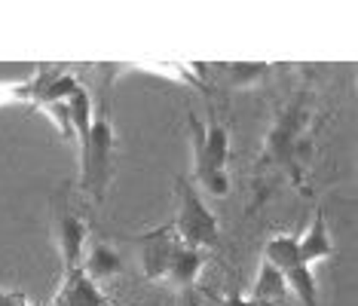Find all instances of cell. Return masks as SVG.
Segmentation results:
<instances>
[{
  "label": "cell",
  "instance_id": "5b68a950",
  "mask_svg": "<svg viewBox=\"0 0 358 306\" xmlns=\"http://www.w3.org/2000/svg\"><path fill=\"white\" fill-rule=\"evenodd\" d=\"M178 248V236L172 227H157L144 233L138 242V261H141V272L150 282H166V270L172 263V254Z\"/></svg>",
  "mask_w": 358,
  "mask_h": 306
},
{
  "label": "cell",
  "instance_id": "8fae6325",
  "mask_svg": "<svg viewBox=\"0 0 358 306\" xmlns=\"http://www.w3.org/2000/svg\"><path fill=\"white\" fill-rule=\"evenodd\" d=\"M251 300L260 306H279L285 297H288V285H285V276L279 270H273L270 263H260L255 285H251Z\"/></svg>",
  "mask_w": 358,
  "mask_h": 306
},
{
  "label": "cell",
  "instance_id": "e0dca14e",
  "mask_svg": "<svg viewBox=\"0 0 358 306\" xmlns=\"http://www.w3.org/2000/svg\"><path fill=\"white\" fill-rule=\"evenodd\" d=\"M0 306H28L22 294H0Z\"/></svg>",
  "mask_w": 358,
  "mask_h": 306
},
{
  "label": "cell",
  "instance_id": "7a4b0ae2",
  "mask_svg": "<svg viewBox=\"0 0 358 306\" xmlns=\"http://www.w3.org/2000/svg\"><path fill=\"white\" fill-rule=\"evenodd\" d=\"M113 147H117V135H113L108 108L95 110L92 132L89 141L80 147V190L86 193L92 203H104L113 181Z\"/></svg>",
  "mask_w": 358,
  "mask_h": 306
},
{
  "label": "cell",
  "instance_id": "6da1fadb",
  "mask_svg": "<svg viewBox=\"0 0 358 306\" xmlns=\"http://www.w3.org/2000/svg\"><path fill=\"white\" fill-rule=\"evenodd\" d=\"M190 153H193V187L206 190L208 196L224 199L230 196V175H227V159H230V132L217 123L202 126L190 114Z\"/></svg>",
  "mask_w": 358,
  "mask_h": 306
},
{
  "label": "cell",
  "instance_id": "30bf717a",
  "mask_svg": "<svg viewBox=\"0 0 358 306\" xmlns=\"http://www.w3.org/2000/svg\"><path fill=\"white\" fill-rule=\"evenodd\" d=\"M80 270H83L86 279H92L95 285H99V282H108V279L123 272V257H120L117 248H110L104 242H95L92 248H86Z\"/></svg>",
  "mask_w": 358,
  "mask_h": 306
},
{
  "label": "cell",
  "instance_id": "9a60e30c",
  "mask_svg": "<svg viewBox=\"0 0 358 306\" xmlns=\"http://www.w3.org/2000/svg\"><path fill=\"white\" fill-rule=\"evenodd\" d=\"M43 110L46 117L55 123V129L62 132V138H68V141H74V123H71V108H68V99L64 101H52V104H43Z\"/></svg>",
  "mask_w": 358,
  "mask_h": 306
},
{
  "label": "cell",
  "instance_id": "9c48e42d",
  "mask_svg": "<svg viewBox=\"0 0 358 306\" xmlns=\"http://www.w3.org/2000/svg\"><path fill=\"white\" fill-rule=\"evenodd\" d=\"M202 267H206V257H202L199 248L178 242L175 254H172V263H169V270H166V282L175 285V288H190V285L199 282Z\"/></svg>",
  "mask_w": 358,
  "mask_h": 306
},
{
  "label": "cell",
  "instance_id": "ba28073f",
  "mask_svg": "<svg viewBox=\"0 0 358 306\" xmlns=\"http://www.w3.org/2000/svg\"><path fill=\"white\" fill-rule=\"evenodd\" d=\"M297 248H300V261H303L306 267H315L319 261H328L334 254V239H331V230H328V221H324L322 208L315 212L306 233L297 239Z\"/></svg>",
  "mask_w": 358,
  "mask_h": 306
},
{
  "label": "cell",
  "instance_id": "7c38bea8",
  "mask_svg": "<svg viewBox=\"0 0 358 306\" xmlns=\"http://www.w3.org/2000/svg\"><path fill=\"white\" fill-rule=\"evenodd\" d=\"M264 263H270L273 270H279L282 276L288 270L300 267V248H297V236H273L264 245Z\"/></svg>",
  "mask_w": 358,
  "mask_h": 306
},
{
  "label": "cell",
  "instance_id": "5bb4252c",
  "mask_svg": "<svg viewBox=\"0 0 358 306\" xmlns=\"http://www.w3.org/2000/svg\"><path fill=\"white\" fill-rule=\"evenodd\" d=\"M266 64L260 61H239V64H227V83L230 86H251L255 80L264 77Z\"/></svg>",
  "mask_w": 358,
  "mask_h": 306
},
{
  "label": "cell",
  "instance_id": "ac0fdd59",
  "mask_svg": "<svg viewBox=\"0 0 358 306\" xmlns=\"http://www.w3.org/2000/svg\"><path fill=\"white\" fill-rule=\"evenodd\" d=\"M224 306H260V303H255L251 297H227Z\"/></svg>",
  "mask_w": 358,
  "mask_h": 306
},
{
  "label": "cell",
  "instance_id": "277c9868",
  "mask_svg": "<svg viewBox=\"0 0 358 306\" xmlns=\"http://www.w3.org/2000/svg\"><path fill=\"white\" fill-rule=\"evenodd\" d=\"M306 126V110L303 104H291L288 110H282L279 119L273 123V129L264 138V153H260V163L266 166H294L300 147V132Z\"/></svg>",
  "mask_w": 358,
  "mask_h": 306
},
{
  "label": "cell",
  "instance_id": "d6986e66",
  "mask_svg": "<svg viewBox=\"0 0 358 306\" xmlns=\"http://www.w3.org/2000/svg\"><path fill=\"white\" fill-rule=\"evenodd\" d=\"M110 306H123V303H110Z\"/></svg>",
  "mask_w": 358,
  "mask_h": 306
},
{
  "label": "cell",
  "instance_id": "2e32d148",
  "mask_svg": "<svg viewBox=\"0 0 358 306\" xmlns=\"http://www.w3.org/2000/svg\"><path fill=\"white\" fill-rule=\"evenodd\" d=\"M19 101H34V77L22 80V83H0V104Z\"/></svg>",
  "mask_w": 358,
  "mask_h": 306
},
{
  "label": "cell",
  "instance_id": "52a82bcc",
  "mask_svg": "<svg viewBox=\"0 0 358 306\" xmlns=\"http://www.w3.org/2000/svg\"><path fill=\"white\" fill-rule=\"evenodd\" d=\"M50 306H110V300L92 279L83 276V270H74L62 272V285Z\"/></svg>",
  "mask_w": 358,
  "mask_h": 306
},
{
  "label": "cell",
  "instance_id": "4fadbf2b",
  "mask_svg": "<svg viewBox=\"0 0 358 306\" xmlns=\"http://www.w3.org/2000/svg\"><path fill=\"white\" fill-rule=\"evenodd\" d=\"M285 285H288V294L297 297L300 306H319V285H315V272L313 267L300 263V267L285 272Z\"/></svg>",
  "mask_w": 358,
  "mask_h": 306
},
{
  "label": "cell",
  "instance_id": "8992f818",
  "mask_svg": "<svg viewBox=\"0 0 358 306\" xmlns=\"http://www.w3.org/2000/svg\"><path fill=\"white\" fill-rule=\"evenodd\" d=\"M89 242V230L77 214H59L55 217V248L62 257V272H74L83 263L86 245Z\"/></svg>",
  "mask_w": 358,
  "mask_h": 306
},
{
  "label": "cell",
  "instance_id": "3957f363",
  "mask_svg": "<svg viewBox=\"0 0 358 306\" xmlns=\"http://www.w3.org/2000/svg\"><path fill=\"white\" fill-rule=\"evenodd\" d=\"M175 230L178 242L190 245V248H215L217 242V217L211 214V208L206 205V199L199 196V190L193 184H178V214L175 224H169Z\"/></svg>",
  "mask_w": 358,
  "mask_h": 306
}]
</instances>
